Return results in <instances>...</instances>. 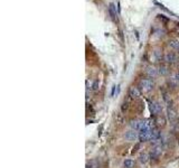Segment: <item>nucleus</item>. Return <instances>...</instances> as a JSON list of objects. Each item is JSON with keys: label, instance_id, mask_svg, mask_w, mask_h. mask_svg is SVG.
I'll return each mask as SVG.
<instances>
[{"label": "nucleus", "instance_id": "obj_1", "mask_svg": "<svg viewBox=\"0 0 179 168\" xmlns=\"http://www.w3.org/2000/svg\"><path fill=\"white\" fill-rule=\"evenodd\" d=\"M154 81L150 80V78H142L140 82H139V88L143 92H150V91L154 89Z\"/></svg>", "mask_w": 179, "mask_h": 168}, {"label": "nucleus", "instance_id": "obj_2", "mask_svg": "<svg viewBox=\"0 0 179 168\" xmlns=\"http://www.w3.org/2000/svg\"><path fill=\"white\" fill-rule=\"evenodd\" d=\"M150 111H151V113L154 114V116H159V113L162 111V105L159 103V102H157V101L151 102L150 103Z\"/></svg>", "mask_w": 179, "mask_h": 168}, {"label": "nucleus", "instance_id": "obj_3", "mask_svg": "<svg viewBox=\"0 0 179 168\" xmlns=\"http://www.w3.org/2000/svg\"><path fill=\"white\" fill-rule=\"evenodd\" d=\"M164 61L166 62L167 64H175V63L178 61V58H177V56H176L174 53L168 52V53H166L165 56H164Z\"/></svg>", "mask_w": 179, "mask_h": 168}, {"label": "nucleus", "instance_id": "obj_4", "mask_svg": "<svg viewBox=\"0 0 179 168\" xmlns=\"http://www.w3.org/2000/svg\"><path fill=\"white\" fill-rule=\"evenodd\" d=\"M151 139V130H140L139 132V140L142 142L148 141Z\"/></svg>", "mask_w": 179, "mask_h": 168}, {"label": "nucleus", "instance_id": "obj_5", "mask_svg": "<svg viewBox=\"0 0 179 168\" xmlns=\"http://www.w3.org/2000/svg\"><path fill=\"white\" fill-rule=\"evenodd\" d=\"M146 74L149 76V78H157L159 75V72H158V68H156L154 66H148L146 68Z\"/></svg>", "mask_w": 179, "mask_h": 168}, {"label": "nucleus", "instance_id": "obj_6", "mask_svg": "<svg viewBox=\"0 0 179 168\" xmlns=\"http://www.w3.org/2000/svg\"><path fill=\"white\" fill-rule=\"evenodd\" d=\"M161 154H162V146L161 145L154 146V148L151 149V153H150V155H151L152 158H158Z\"/></svg>", "mask_w": 179, "mask_h": 168}, {"label": "nucleus", "instance_id": "obj_7", "mask_svg": "<svg viewBox=\"0 0 179 168\" xmlns=\"http://www.w3.org/2000/svg\"><path fill=\"white\" fill-rule=\"evenodd\" d=\"M124 137L128 141H134L137 138H139V133L137 132V130H130L126 133Z\"/></svg>", "mask_w": 179, "mask_h": 168}, {"label": "nucleus", "instance_id": "obj_8", "mask_svg": "<svg viewBox=\"0 0 179 168\" xmlns=\"http://www.w3.org/2000/svg\"><path fill=\"white\" fill-rule=\"evenodd\" d=\"M167 116H168V119L170 120V121H175V120H177V111L175 110V109H172V108H168L167 109Z\"/></svg>", "mask_w": 179, "mask_h": 168}, {"label": "nucleus", "instance_id": "obj_9", "mask_svg": "<svg viewBox=\"0 0 179 168\" xmlns=\"http://www.w3.org/2000/svg\"><path fill=\"white\" fill-rule=\"evenodd\" d=\"M129 95L132 98V99H137L141 95V92L139 90V88L137 86H131L130 90H129Z\"/></svg>", "mask_w": 179, "mask_h": 168}, {"label": "nucleus", "instance_id": "obj_10", "mask_svg": "<svg viewBox=\"0 0 179 168\" xmlns=\"http://www.w3.org/2000/svg\"><path fill=\"white\" fill-rule=\"evenodd\" d=\"M161 58H162V52L160 51V50H154L152 54H151V62L154 61V62H159V61H161Z\"/></svg>", "mask_w": 179, "mask_h": 168}, {"label": "nucleus", "instance_id": "obj_11", "mask_svg": "<svg viewBox=\"0 0 179 168\" xmlns=\"http://www.w3.org/2000/svg\"><path fill=\"white\" fill-rule=\"evenodd\" d=\"M141 122H142V120H139V119L132 120V121L130 122V127L132 128V130H140Z\"/></svg>", "mask_w": 179, "mask_h": 168}, {"label": "nucleus", "instance_id": "obj_12", "mask_svg": "<svg viewBox=\"0 0 179 168\" xmlns=\"http://www.w3.org/2000/svg\"><path fill=\"white\" fill-rule=\"evenodd\" d=\"M109 13L111 16V18L115 20V16H116V10H115V7H114V3H110L109 6Z\"/></svg>", "mask_w": 179, "mask_h": 168}, {"label": "nucleus", "instance_id": "obj_13", "mask_svg": "<svg viewBox=\"0 0 179 168\" xmlns=\"http://www.w3.org/2000/svg\"><path fill=\"white\" fill-rule=\"evenodd\" d=\"M154 122L157 123V126H159V127H164V126H165V123H166V120H165V118H164V116H157L156 120H154Z\"/></svg>", "mask_w": 179, "mask_h": 168}, {"label": "nucleus", "instance_id": "obj_14", "mask_svg": "<svg viewBox=\"0 0 179 168\" xmlns=\"http://www.w3.org/2000/svg\"><path fill=\"white\" fill-rule=\"evenodd\" d=\"M168 45L174 50H179V40L177 39H170L168 41Z\"/></svg>", "mask_w": 179, "mask_h": 168}, {"label": "nucleus", "instance_id": "obj_15", "mask_svg": "<svg viewBox=\"0 0 179 168\" xmlns=\"http://www.w3.org/2000/svg\"><path fill=\"white\" fill-rule=\"evenodd\" d=\"M158 72H159V74H160V75H167V74L169 73V71H168L167 66H165V65H160V66H159V68H158Z\"/></svg>", "mask_w": 179, "mask_h": 168}, {"label": "nucleus", "instance_id": "obj_16", "mask_svg": "<svg viewBox=\"0 0 179 168\" xmlns=\"http://www.w3.org/2000/svg\"><path fill=\"white\" fill-rule=\"evenodd\" d=\"M139 160H140L141 164H147L148 160H149V156L147 155V154H141L139 156Z\"/></svg>", "mask_w": 179, "mask_h": 168}, {"label": "nucleus", "instance_id": "obj_17", "mask_svg": "<svg viewBox=\"0 0 179 168\" xmlns=\"http://www.w3.org/2000/svg\"><path fill=\"white\" fill-rule=\"evenodd\" d=\"M123 165H124V167L126 168H132L133 166H134V161H133L132 159H126Z\"/></svg>", "mask_w": 179, "mask_h": 168}, {"label": "nucleus", "instance_id": "obj_18", "mask_svg": "<svg viewBox=\"0 0 179 168\" xmlns=\"http://www.w3.org/2000/svg\"><path fill=\"white\" fill-rule=\"evenodd\" d=\"M92 88H93V90L96 91L99 89V81L96 80V81H94V83H93V85H92Z\"/></svg>", "mask_w": 179, "mask_h": 168}, {"label": "nucleus", "instance_id": "obj_19", "mask_svg": "<svg viewBox=\"0 0 179 168\" xmlns=\"http://www.w3.org/2000/svg\"><path fill=\"white\" fill-rule=\"evenodd\" d=\"M128 109V106H127V103L123 104V106H122V111H124V110H127Z\"/></svg>", "mask_w": 179, "mask_h": 168}, {"label": "nucleus", "instance_id": "obj_20", "mask_svg": "<svg viewBox=\"0 0 179 168\" xmlns=\"http://www.w3.org/2000/svg\"><path fill=\"white\" fill-rule=\"evenodd\" d=\"M176 80H177V81L179 82V72L177 73V75H176Z\"/></svg>", "mask_w": 179, "mask_h": 168}]
</instances>
